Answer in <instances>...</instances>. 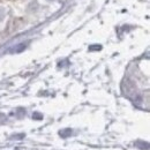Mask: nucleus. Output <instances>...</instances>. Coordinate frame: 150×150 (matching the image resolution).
Listing matches in <instances>:
<instances>
[{"instance_id": "f257e3e1", "label": "nucleus", "mask_w": 150, "mask_h": 150, "mask_svg": "<svg viewBox=\"0 0 150 150\" xmlns=\"http://www.w3.org/2000/svg\"><path fill=\"white\" fill-rule=\"evenodd\" d=\"M50 1H52V0H50Z\"/></svg>"}]
</instances>
